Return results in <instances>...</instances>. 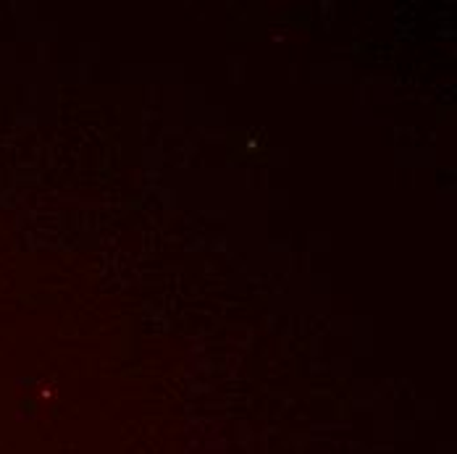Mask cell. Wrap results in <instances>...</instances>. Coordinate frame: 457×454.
Listing matches in <instances>:
<instances>
[]
</instances>
